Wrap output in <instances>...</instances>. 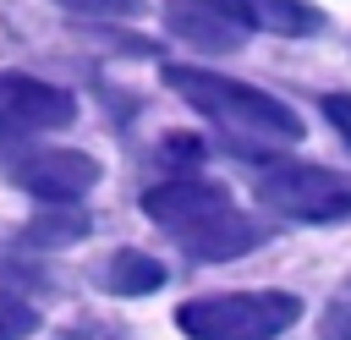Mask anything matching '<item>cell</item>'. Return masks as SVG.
<instances>
[{
	"label": "cell",
	"instance_id": "cell-1",
	"mask_svg": "<svg viewBox=\"0 0 351 340\" xmlns=\"http://www.w3.org/2000/svg\"><path fill=\"white\" fill-rule=\"evenodd\" d=\"M143 214L197 263H225V258H241L263 241V225L252 214H241L230 203V192L203 175H170V181L148 186Z\"/></svg>",
	"mask_w": 351,
	"mask_h": 340
},
{
	"label": "cell",
	"instance_id": "cell-2",
	"mask_svg": "<svg viewBox=\"0 0 351 340\" xmlns=\"http://www.w3.org/2000/svg\"><path fill=\"white\" fill-rule=\"evenodd\" d=\"M165 82L241 148H285V143L302 137V115L285 99H274L252 82L219 77L208 66H165Z\"/></svg>",
	"mask_w": 351,
	"mask_h": 340
},
{
	"label": "cell",
	"instance_id": "cell-3",
	"mask_svg": "<svg viewBox=\"0 0 351 340\" xmlns=\"http://www.w3.org/2000/svg\"><path fill=\"white\" fill-rule=\"evenodd\" d=\"M296 318L302 302L291 291H225L176 307V329L186 340H280Z\"/></svg>",
	"mask_w": 351,
	"mask_h": 340
},
{
	"label": "cell",
	"instance_id": "cell-4",
	"mask_svg": "<svg viewBox=\"0 0 351 340\" xmlns=\"http://www.w3.org/2000/svg\"><path fill=\"white\" fill-rule=\"evenodd\" d=\"M258 203L296 225H335V219H351V175L329 165L285 159L258 170Z\"/></svg>",
	"mask_w": 351,
	"mask_h": 340
},
{
	"label": "cell",
	"instance_id": "cell-5",
	"mask_svg": "<svg viewBox=\"0 0 351 340\" xmlns=\"http://www.w3.org/2000/svg\"><path fill=\"white\" fill-rule=\"evenodd\" d=\"M0 170H5L22 192H33V197H44V203H77V197H88V186L99 181V159L77 154V148L27 143V132H16V126H5V121H0Z\"/></svg>",
	"mask_w": 351,
	"mask_h": 340
},
{
	"label": "cell",
	"instance_id": "cell-6",
	"mask_svg": "<svg viewBox=\"0 0 351 340\" xmlns=\"http://www.w3.org/2000/svg\"><path fill=\"white\" fill-rule=\"evenodd\" d=\"M165 27L208 55H230L258 33L247 0H165Z\"/></svg>",
	"mask_w": 351,
	"mask_h": 340
},
{
	"label": "cell",
	"instance_id": "cell-7",
	"mask_svg": "<svg viewBox=\"0 0 351 340\" xmlns=\"http://www.w3.org/2000/svg\"><path fill=\"white\" fill-rule=\"evenodd\" d=\"M0 121L16 126V132H60V126L77 121V99L55 82L0 71Z\"/></svg>",
	"mask_w": 351,
	"mask_h": 340
},
{
	"label": "cell",
	"instance_id": "cell-8",
	"mask_svg": "<svg viewBox=\"0 0 351 340\" xmlns=\"http://www.w3.org/2000/svg\"><path fill=\"white\" fill-rule=\"evenodd\" d=\"M252 5V27L258 33H280V38H307L324 27V11L307 0H247Z\"/></svg>",
	"mask_w": 351,
	"mask_h": 340
},
{
	"label": "cell",
	"instance_id": "cell-9",
	"mask_svg": "<svg viewBox=\"0 0 351 340\" xmlns=\"http://www.w3.org/2000/svg\"><path fill=\"white\" fill-rule=\"evenodd\" d=\"M104 285H110L115 296H148V291H159V285H165V263H159V258H148V252L121 247V252L104 263Z\"/></svg>",
	"mask_w": 351,
	"mask_h": 340
},
{
	"label": "cell",
	"instance_id": "cell-10",
	"mask_svg": "<svg viewBox=\"0 0 351 340\" xmlns=\"http://www.w3.org/2000/svg\"><path fill=\"white\" fill-rule=\"evenodd\" d=\"M33 329H38V313L27 302H16V296L0 291V340H27Z\"/></svg>",
	"mask_w": 351,
	"mask_h": 340
},
{
	"label": "cell",
	"instance_id": "cell-11",
	"mask_svg": "<svg viewBox=\"0 0 351 340\" xmlns=\"http://www.w3.org/2000/svg\"><path fill=\"white\" fill-rule=\"evenodd\" d=\"M318 340H351V285H346V291H335V302L324 307Z\"/></svg>",
	"mask_w": 351,
	"mask_h": 340
},
{
	"label": "cell",
	"instance_id": "cell-12",
	"mask_svg": "<svg viewBox=\"0 0 351 340\" xmlns=\"http://www.w3.org/2000/svg\"><path fill=\"white\" fill-rule=\"evenodd\" d=\"M55 5H66L77 16H104V22H121V16H137L143 11V0H55Z\"/></svg>",
	"mask_w": 351,
	"mask_h": 340
},
{
	"label": "cell",
	"instance_id": "cell-13",
	"mask_svg": "<svg viewBox=\"0 0 351 340\" xmlns=\"http://www.w3.org/2000/svg\"><path fill=\"white\" fill-rule=\"evenodd\" d=\"M324 115H329V126L351 143V93H329V99H324Z\"/></svg>",
	"mask_w": 351,
	"mask_h": 340
},
{
	"label": "cell",
	"instance_id": "cell-14",
	"mask_svg": "<svg viewBox=\"0 0 351 340\" xmlns=\"http://www.w3.org/2000/svg\"><path fill=\"white\" fill-rule=\"evenodd\" d=\"M60 340H121V335H110V329H99V324H88V329H66Z\"/></svg>",
	"mask_w": 351,
	"mask_h": 340
}]
</instances>
